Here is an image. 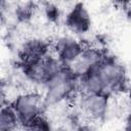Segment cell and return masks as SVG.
Segmentation results:
<instances>
[{"mask_svg":"<svg viewBox=\"0 0 131 131\" xmlns=\"http://www.w3.org/2000/svg\"><path fill=\"white\" fill-rule=\"evenodd\" d=\"M41 93L45 100L46 107L71 102L78 93L77 77L64 67L47 81Z\"/></svg>","mask_w":131,"mask_h":131,"instance_id":"cell-1","label":"cell"},{"mask_svg":"<svg viewBox=\"0 0 131 131\" xmlns=\"http://www.w3.org/2000/svg\"><path fill=\"white\" fill-rule=\"evenodd\" d=\"M93 70L99 79L104 94L113 96L124 92L128 75L123 63L116 57L106 54Z\"/></svg>","mask_w":131,"mask_h":131,"instance_id":"cell-2","label":"cell"},{"mask_svg":"<svg viewBox=\"0 0 131 131\" xmlns=\"http://www.w3.org/2000/svg\"><path fill=\"white\" fill-rule=\"evenodd\" d=\"M10 104L24 127L45 117L46 103L42 93L37 90H27L16 94Z\"/></svg>","mask_w":131,"mask_h":131,"instance_id":"cell-3","label":"cell"},{"mask_svg":"<svg viewBox=\"0 0 131 131\" xmlns=\"http://www.w3.org/2000/svg\"><path fill=\"white\" fill-rule=\"evenodd\" d=\"M110 105L111 97L104 93H77L71 100V106L76 108L78 115L90 122L104 119Z\"/></svg>","mask_w":131,"mask_h":131,"instance_id":"cell-4","label":"cell"},{"mask_svg":"<svg viewBox=\"0 0 131 131\" xmlns=\"http://www.w3.org/2000/svg\"><path fill=\"white\" fill-rule=\"evenodd\" d=\"M21 66L25 80L33 87H40L41 89L54 74L64 68L52 51L42 58Z\"/></svg>","mask_w":131,"mask_h":131,"instance_id":"cell-5","label":"cell"},{"mask_svg":"<svg viewBox=\"0 0 131 131\" xmlns=\"http://www.w3.org/2000/svg\"><path fill=\"white\" fill-rule=\"evenodd\" d=\"M85 43L73 35H62L51 45L52 53L68 68L75 62L84 50Z\"/></svg>","mask_w":131,"mask_h":131,"instance_id":"cell-6","label":"cell"},{"mask_svg":"<svg viewBox=\"0 0 131 131\" xmlns=\"http://www.w3.org/2000/svg\"><path fill=\"white\" fill-rule=\"evenodd\" d=\"M105 56L106 53L97 44H85L81 55L68 69L78 78L94 69Z\"/></svg>","mask_w":131,"mask_h":131,"instance_id":"cell-7","label":"cell"},{"mask_svg":"<svg viewBox=\"0 0 131 131\" xmlns=\"http://www.w3.org/2000/svg\"><path fill=\"white\" fill-rule=\"evenodd\" d=\"M64 24L71 35L79 36L86 34L91 25L90 14L87 8L82 3H76L67 12Z\"/></svg>","mask_w":131,"mask_h":131,"instance_id":"cell-8","label":"cell"},{"mask_svg":"<svg viewBox=\"0 0 131 131\" xmlns=\"http://www.w3.org/2000/svg\"><path fill=\"white\" fill-rule=\"evenodd\" d=\"M51 46L40 38H31L26 40L18 51L21 64L42 58L51 52Z\"/></svg>","mask_w":131,"mask_h":131,"instance_id":"cell-9","label":"cell"},{"mask_svg":"<svg viewBox=\"0 0 131 131\" xmlns=\"http://www.w3.org/2000/svg\"><path fill=\"white\" fill-rule=\"evenodd\" d=\"M23 125L10 103L2 104L0 112V131H19Z\"/></svg>","mask_w":131,"mask_h":131,"instance_id":"cell-10","label":"cell"},{"mask_svg":"<svg viewBox=\"0 0 131 131\" xmlns=\"http://www.w3.org/2000/svg\"><path fill=\"white\" fill-rule=\"evenodd\" d=\"M24 131H53V128L51 123L45 117H43L32 125L24 127Z\"/></svg>","mask_w":131,"mask_h":131,"instance_id":"cell-11","label":"cell"},{"mask_svg":"<svg viewBox=\"0 0 131 131\" xmlns=\"http://www.w3.org/2000/svg\"><path fill=\"white\" fill-rule=\"evenodd\" d=\"M72 131H95L89 124H80L76 127H74V129Z\"/></svg>","mask_w":131,"mask_h":131,"instance_id":"cell-12","label":"cell"},{"mask_svg":"<svg viewBox=\"0 0 131 131\" xmlns=\"http://www.w3.org/2000/svg\"><path fill=\"white\" fill-rule=\"evenodd\" d=\"M127 100H128V123L131 128V90L127 94Z\"/></svg>","mask_w":131,"mask_h":131,"instance_id":"cell-13","label":"cell"}]
</instances>
